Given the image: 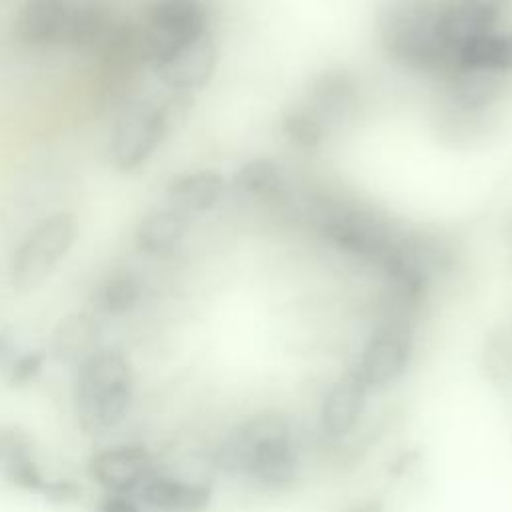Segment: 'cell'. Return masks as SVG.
I'll list each match as a JSON object with an SVG mask.
<instances>
[{
  "instance_id": "cell-1",
  "label": "cell",
  "mask_w": 512,
  "mask_h": 512,
  "mask_svg": "<svg viewBox=\"0 0 512 512\" xmlns=\"http://www.w3.org/2000/svg\"><path fill=\"white\" fill-rule=\"evenodd\" d=\"M216 464L266 490H284L300 476V452L290 422L278 412L242 420L220 444Z\"/></svg>"
},
{
  "instance_id": "cell-2",
  "label": "cell",
  "mask_w": 512,
  "mask_h": 512,
  "mask_svg": "<svg viewBox=\"0 0 512 512\" xmlns=\"http://www.w3.org/2000/svg\"><path fill=\"white\" fill-rule=\"evenodd\" d=\"M444 0H388L376 18L384 54L398 66L444 78L454 66L442 34Z\"/></svg>"
},
{
  "instance_id": "cell-3",
  "label": "cell",
  "mask_w": 512,
  "mask_h": 512,
  "mask_svg": "<svg viewBox=\"0 0 512 512\" xmlns=\"http://www.w3.org/2000/svg\"><path fill=\"white\" fill-rule=\"evenodd\" d=\"M72 378V410L86 436H108L124 424L136 394V374L130 358L110 346H100Z\"/></svg>"
},
{
  "instance_id": "cell-4",
  "label": "cell",
  "mask_w": 512,
  "mask_h": 512,
  "mask_svg": "<svg viewBox=\"0 0 512 512\" xmlns=\"http://www.w3.org/2000/svg\"><path fill=\"white\" fill-rule=\"evenodd\" d=\"M316 230L336 250L380 266L392 252L400 232L390 228L376 214L342 202L322 200L312 210Z\"/></svg>"
},
{
  "instance_id": "cell-5",
  "label": "cell",
  "mask_w": 512,
  "mask_h": 512,
  "mask_svg": "<svg viewBox=\"0 0 512 512\" xmlns=\"http://www.w3.org/2000/svg\"><path fill=\"white\" fill-rule=\"evenodd\" d=\"M78 236L72 212H56L40 220L18 244L10 264V284L16 292H34L56 270Z\"/></svg>"
},
{
  "instance_id": "cell-6",
  "label": "cell",
  "mask_w": 512,
  "mask_h": 512,
  "mask_svg": "<svg viewBox=\"0 0 512 512\" xmlns=\"http://www.w3.org/2000/svg\"><path fill=\"white\" fill-rule=\"evenodd\" d=\"M414 352V318L386 314L364 342L354 372L370 392L386 390L410 366Z\"/></svg>"
},
{
  "instance_id": "cell-7",
  "label": "cell",
  "mask_w": 512,
  "mask_h": 512,
  "mask_svg": "<svg viewBox=\"0 0 512 512\" xmlns=\"http://www.w3.org/2000/svg\"><path fill=\"white\" fill-rule=\"evenodd\" d=\"M170 132L160 104L128 100L118 110L110 132L108 152L112 166L118 172L140 168Z\"/></svg>"
},
{
  "instance_id": "cell-8",
  "label": "cell",
  "mask_w": 512,
  "mask_h": 512,
  "mask_svg": "<svg viewBox=\"0 0 512 512\" xmlns=\"http://www.w3.org/2000/svg\"><path fill=\"white\" fill-rule=\"evenodd\" d=\"M210 32L202 0H154L140 28L146 62L154 68L186 42Z\"/></svg>"
},
{
  "instance_id": "cell-9",
  "label": "cell",
  "mask_w": 512,
  "mask_h": 512,
  "mask_svg": "<svg viewBox=\"0 0 512 512\" xmlns=\"http://www.w3.org/2000/svg\"><path fill=\"white\" fill-rule=\"evenodd\" d=\"M156 454L136 440L96 448L86 460V476L102 492L134 494L158 470Z\"/></svg>"
},
{
  "instance_id": "cell-10",
  "label": "cell",
  "mask_w": 512,
  "mask_h": 512,
  "mask_svg": "<svg viewBox=\"0 0 512 512\" xmlns=\"http://www.w3.org/2000/svg\"><path fill=\"white\" fill-rule=\"evenodd\" d=\"M60 20V46L102 52L122 20L114 0H54Z\"/></svg>"
},
{
  "instance_id": "cell-11",
  "label": "cell",
  "mask_w": 512,
  "mask_h": 512,
  "mask_svg": "<svg viewBox=\"0 0 512 512\" xmlns=\"http://www.w3.org/2000/svg\"><path fill=\"white\" fill-rule=\"evenodd\" d=\"M304 106L318 118L326 134L352 122L360 108L356 78L342 68H328L312 76L306 86Z\"/></svg>"
},
{
  "instance_id": "cell-12",
  "label": "cell",
  "mask_w": 512,
  "mask_h": 512,
  "mask_svg": "<svg viewBox=\"0 0 512 512\" xmlns=\"http://www.w3.org/2000/svg\"><path fill=\"white\" fill-rule=\"evenodd\" d=\"M218 64V46L210 32L186 42L154 66L156 76L172 92L192 94L204 88Z\"/></svg>"
},
{
  "instance_id": "cell-13",
  "label": "cell",
  "mask_w": 512,
  "mask_h": 512,
  "mask_svg": "<svg viewBox=\"0 0 512 512\" xmlns=\"http://www.w3.org/2000/svg\"><path fill=\"white\" fill-rule=\"evenodd\" d=\"M368 386L352 370L340 374L322 394L320 400V430L330 440L348 436L360 422L368 404Z\"/></svg>"
},
{
  "instance_id": "cell-14",
  "label": "cell",
  "mask_w": 512,
  "mask_h": 512,
  "mask_svg": "<svg viewBox=\"0 0 512 512\" xmlns=\"http://www.w3.org/2000/svg\"><path fill=\"white\" fill-rule=\"evenodd\" d=\"M136 498L146 512H204L212 502V486L158 468Z\"/></svg>"
},
{
  "instance_id": "cell-15",
  "label": "cell",
  "mask_w": 512,
  "mask_h": 512,
  "mask_svg": "<svg viewBox=\"0 0 512 512\" xmlns=\"http://www.w3.org/2000/svg\"><path fill=\"white\" fill-rule=\"evenodd\" d=\"M450 104L464 114H480L500 100L506 86V76L478 70L452 66L442 78Z\"/></svg>"
},
{
  "instance_id": "cell-16",
  "label": "cell",
  "mask_w": 512,
  "mask_h": 512,
  "mask_svg": "<svg viewBox=\"0 0 512 512\" xmlns=\"http://www.w3.org/2000/svg\"><path fill=\"white\" fill-rule=\"evenodd\" d=\"M100 346L98 318L92 312H70L54 326L48 356L74 370Z\"/></svg>"
},
{
  "instance_id": "cell-17",
  "label": "cell",
  "mask_w": 512,
  "mask_h": 512,
  "mask_svg": "<svg viewBox=\"0 0 512 512\" xmlns=\"http://www.w3.org/2000/svg\"><path fill=\"white\" fill-rule=\"evenodd\" d=\"M226 178L212 168L178 174L166 188V200L170 206L182 210L188 216L212 210L226 192Z\"/></svg>"
},
{
  "instance_id": "cell-18",
  "label": "cell",
  "mask_w": 512,
  "mask_h": 512,
  "mask_svg": "<svg viewBox=\"0 0 512 512\" xmlns=\"http://www.w3.org/2000/svg\"><path fill=\"white\" fill-rule=\"evenodd\" d=\"M190 218L192 216L170 204L150 210L136 228V246L140 252L154 258L170 256L184 240Z\"/></svg>"
},
{
  "instance_id": "cell-19",
  "label": "cell",
  "mask_w": 512,
  "mask_h": 512,
  "mask_svg": "<svg viewBox=\"0 0 512 512\" xmlns=\"http://www.w3.org/2000/svg\"><path fill=\"white\" fill-rule=\"evenodd\" d=\"M454 66L512 74V32L496 28L468 40L454 52Z\"/></svg>"
},
{
  "instance_id": "cell-20",
  "label": "cell",
  "mask_w": 512,
  "mask_h": 512,
  "mask_svg": "<svg viewBox=\"0 0 512 512\" xmlns=\"http://www.w3.org/2000/svg\"><path fill=\"white\" fill-rule=\"evenodd\" d=\"M230 186L244 198L268 202L284 196V176L280 166L270 158H252L240 164Z\"/></svg>"
},
{
  "instance_id": "cell-21",
  "label": "cell",
  "mask_w": 512,
  "mask_h": 512,
  "mask_svg": "<svg viewBox=\"0 0 512 512\" xmlns=\"http://www.w3.org/2000/svg\"><path fill=\"white\" fill-rule=\"evenodd\" d=\"M142 300V284L130 272H114L94 292L92 306L102 316H126Z\"/></svg>"
},
{
  "instance_id": "cell-22",
  "label": "cell",
  "mask_w": 512,
  "mask_h": 512,
  "mask_svg": "<svg viewBox=\"0 0 512 512\" xmlns=\"http://www.w3.org/2000/svg\"><path fill=\"white\" fill-rule=\"evenodd\" d=\"M280 130L292 146H296L304 152L318 150L322 146L324 138L328 136L324 126L304 104L292 106L282 114Z\"/></svg>"
},
{
  "instance_id": "cell-23",
  "label": "cell",
  "mask_w": 512,
  "mask_h": 512,
  "mask_svg": "<svg viewBox=\"0 0 512 512\" xmlns=\"http://www.w3.org/2000/svg\"><path fill=\"white\" fill-rule=\"evenodd\" d=\"M48 358H50L48 350L44 348H34L24 352L18 350L14 360L2 372V378L10 388H26L40 378V374L48 364Z\"/></svg>"
},
{
  "instance_id": "cell-24",
  "label": "cell",
  "mask_w": 512,
  "mask_h": 512,
  "mask_svg": "<svg viewBox=\"0 0 512 512\" xmlns=\"http://www.w3.org/2000/svg\"><path fill=\"white\" fill-rule=\"evenodd\" d=\"M28 456H34L32 438L16 426H0V474Z\"/></svg>"
},
{
  "instance_id": "cell-25",
  "label": "cell",
  "mask_w": 512,
  "mask_h": 512,
  "mask_svg": "<svg viewBox=\"0 0 512 512\" xmlns=\"http://www.w3.org/2000/svg\"><path fill=\"white\" fill-rule=\"evenodd\" d=\"M486 366L494 380L510 382L512 380V340L496 336L486 348Z\"/></svg>"
},
{
  "instance_id": "cell-26",
  "label": "cell",
  "mask_w": 512,
  "mask_h": 512,
  "mask_svg": "<svg viewBox=\"0 0 512 512\" xmlns=\"http://www.w3.org/2000/svg\"><path fill=\"white\" fill-rule=\"evenodd\" d=\"M82 484L74 478H48L40 496L54 506H70L82 500Z\"/></svg>"
},
{
  "instance_id": "cell-27",
  "label": "cell",
  "mask_w": 512,
  "mask_h": 512,
  "mask_svg": "<svg viewBox=\"0 0 512 512\" xmlns=\"http://www.w3.org/2000/svg\"><path fill=\"white\" fill-rule=\"evenodd\" d=\"M94 512H146L134 494L102 492L94 504Z\"/></svg>"
},
{
  "instance_id": "cell-28",
  "label": "cell",
  "mask_w": 512,
  "mask_h": 512,
  "mask_svg": "<svg viewBox=\"0 0 512 512\" xmlns=\"http://www.w3.org/2000/svg\"><path fill=\"white\" fill-rule=\"evenodd\" d=\"M16 354H18V348L12 332L6 328H0V372L8 368V364L14 360Z\"/></svg>"
},
{
  "instance_id": "cell-29",
  "label": "cell",
  "mask_w": 512,
  "mask_h": 512,
  "mask_svg": "<svg viewBox=\"0 0 512 512\" xmlns=\"http://www.w3.org/2000/svg\"><path fill=\"white\" fill-rule=\"evenodd\" d=\"M350 512H384V510H382L380 500H364V502L356 504Z\"/></svg>"
}]
</instances>
